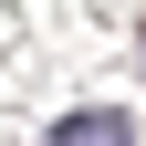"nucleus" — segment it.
Segmentation results:
<instances>
[{
  "instance_id": "f257e3e1",
  "label": "nucleus",
  "mask_w": 146,
  "mask_h": 146,
  "mask_svg": "<svg viewBox=\"0 0 146 146\" xmlns=\"http://www.w3.org/2000/svg\"><path fill=\"white\" fill-rule=\"evenodd\" d=\"M42 146H136V125H125L115 104H73V115L42 125Z\"/></svg>"
}]
</instances>
